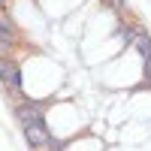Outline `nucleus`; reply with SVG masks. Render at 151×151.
Returning a JSON list of instances; mask_svg holds the SVG:
<instances>
[{
  "label": "nucleus",
  "mask_w": 151,
  "mask_h": 151,
  "mask_svg": "<svg viewBox=\"0 0 151 151\" xmlns=\"http://www.w3.org/2000/svg\"><path fill=\"white\" fill-rule=\"evenodd\" d=\"M21 127H24V139H27L33 148H45V145H52V136H48L45 121H30V124H21Z\"/></svg>",
  "instance_id": "nucleus-1"
},
{
  "label": "nucleus",
  "mask_w": 151,
  "mask_h": 151,
  "mask_svg": "<svg viewBox=\"0 0 151 151\" xmlns=\"http://www.w3.org/2000/svg\"><path fill=\"white\" fill-rule=\"evenodd\" d=\"M0 82H3L12 94H21V73L12 60H0Z\"/></svg>",
  "instance_id": "nucleus-2"
},
{
  "label": "nucleus",
  "mask_w": 151,
  "mask_h": 151,
  "mask_svg": "<svg viewBox=\"0 0 151 151\" xmlns=\"http://www.w3.org/2000/svg\"><path fill=\"white\" fill-rule=\"evenodd\" d=\"M12 40H15V27H12V21H9L6 15H0V42L9 45Z\"/></svg>",
  "instance_id": "nucleus-3"
},
{
  "label": "nucleus",
  "mask_w": 151,
  "mask_h": 151,
  "mask_svg": "<svg viewBox=\"0 0 151 151\" xmlns=\"http://www.w3.org/2000/svg\"><path fill=\"white\" fill-rule=\"evenodd\" d=\"M136 48H139L142 58H148L151 55V36L148 33H136Z\"/></svg>",
  "instance_id": "nucleus-4"
},
{
  "label": "nucleus",
  "mask_w": 151,
  "mask_h": 151,
  "mask_svg": "<svg viewBox=\"0 0 151 151\" xmlns=\"http://www.w3.org/2000/svg\"><path fill=\"white\" fill-rule=\"evenodd\" d=\"M145 82H151V55L145 58Z\"/></svg>",
  "instance_id": "nucleus-5"
},
{
  "label": "nucleus",
  "mask_w": 151,
  "mask_h": 151,
  "mask_svg": "<svg viewBox=\"0 0 151 151\" xmlns=\"http://www.w3.org/2000/svg\"><path fill=\"white\" fill-rule=\"evenodd\" d=\"M0 3H3V0H0Z\"/></svg>",
  "instance_id": "nucleus-6"
}]
</instances>
